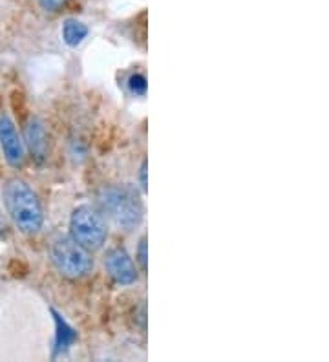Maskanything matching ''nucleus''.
Instances as JSON below:
<instances>
[{"instance_id": "f257e3e1", "label": "nucleus", "mask_w": 329, "mask_h": 362, "mask_svg": "<svg viewBox=\"0 0 329 362\" xmlns=\"http://www.w3.org/2000/svg\"><path fill=\"white\" fill-rule=\"evenodd\" d=\"M2 196H4L6 211L15 226L18 227V230H22L24 234H35L42 229V205L30 183L21 177H11L6 181Z\"/></svg>"}, {"instance_id": "f03ea898", "label": "nucleus", "mask_w": 329, "mask_h": 362, "mask_svg": "<svg viewBox=\"0 0 329 362\" xmlns=\"http://www.w3.org/2000/svg\"><path fill=\"white\" fill-rule=\"evenodd\" d=\"M101 214L125 230H132L143 220V205L137 192L128 185L105 187L97 198Z\"/></svg>"}, {"instance_id": "7ed1b4c3", "label": "nucleus", "mask_w": 329, "mask_h": 362, "mask_svg": "<svg viewBox=\"0 0 329 362\" xmlns=\"http://www.w3.org/2000/svg\"><path fill=\"white\" fill-rule=\"evenodd\" d=\"M70 234L75 242L88 251H97L108 238V226L101 212L90 205H81L71 212Z\"/></svg>"}, {"instance_id": "20e7f679", "label": "nucleus", "mask_w": 329, "mask_h": 362, "mask_svg": "<svg viewBox=\"0 0 329 362\" xmlns=\"http://www.w3.org/2000/svg\"><path fill=\"white\" fill-rule=\"evenodd\" d=\"M50 255H52L53 265L57 267L59 273L66 276V279H83L93 267L90 251L84 249L83 245H79L71 236L70 238L61 236V238L55 240L52 243Z\"/></svg>"}, {"instance_id": "39448f33", "label": "nucleus", "mask_w": 329, "mask_h": 362, "mask_svg": "<svg viewBox=\"0 0 329 362\" xmlns=\"http://www.w3.org/2000/svg\"><path fill=\"white\" fill-rule=\"evenodd\" d=\"M106 271L117 282L119 286H130V284L137 282V267L132 260V257L125 251L123 247H115L108 251L106 255Z\"/></svg>"}, {"instance_id": "423d86ee", "label": "nucleus", "mask_w": 329, "mask_h": 362, "mask_svg": "<svg viewBox=\"0 0 329 362\" xmlns=\"http://www.w3.org/2000/svg\"><path fill=\"white\" fill-rule=\"evenodd\" d=\"M0 146L11 167H21L24 163V145L9 115H0Z\"/></svg>"}, {"instance_id": "0eeeda50", "label": "nucleus", "mask_w": 329, "mask_h": 362, "mask_svg": "<svg viewBox=\"0 0 329 362\" xmlns=\"http://www.w3.org/2000/svg\"><path fill=\"white\" fill-rule=\"evenodd\" d=\"M26 137L31 154L35 158H44V154H46V134H44L42 123L37 119L31 121L26 129Z\"/></svg>"}, {"instance_id": "6e6552de", "label": "nucleus", "mask_w": 329, "mask_h": 362, "mask_svg": "<svg viewBox=\"0 0 329 362\" xmlns=\"http://www.w3.org/2000/svg\"><path fill=\"white\" fill-rule=\"evenodd\" d=\"M88 35V26L83 24L77 18H68L62 26V39L68 46L75 48V46H79Z\"/></svg>"}, {"instance_id": "1a4fd4ad", "label": "nucleus", "mask_w": 329, "mask_h": 362, "mask_svg": "<svg viewBox=\"0 0 329 362\" xmlns=\"http://www.w3.org/2000/svg\"><path fill=\"white\" fill-rule=\"evenodd\" d=\"M130 90H132V93H136V95H143V93L146 92L145 76H141V74L132 76L130 77Z\"/></svg>"}, {"instance_id": "9d476101", "label": "nucleus", "mask_w": 329, "mask_h": 362, "mask_svg": "<svg viewBox=\"0 0 329 362\" xmlns=\"http://www.w3.org/2000/svg\"><path fill=\"white\" fill-rule=\"evenodd\" d=\"M40 6H42V9H46V11H59V9L62 8V6L66 4V0H39Z\"/></svg>"}, {"instance_id": "9b49d317", "label": "nucleus", "mask_w": 329, "mask_h": 362, "mask_svg": "<svg viewBox=\"0 0 329 362\" xmlns=\"http://www.w3.org/2000/svg\"><path fill=\"white\" fill-rule=\"evenodd\" d=\"M137 258H139V264L143 267V271H146V238H141Z\"/></svg>"}, {"instance_id": "f8f14e48", "label": "nucleus", "mask_w": 329, "mask_h": 362, "mask_svg": "<svg viewBox=\"0 0 329 362\" xmlns=\"http://www.w3.org/2000/svg\"><path fill=\"white\" fill-rule=\"evenodd\" d=\"M141 180H143V190H146V161H143V167H141Z\"/></svg>"}]
</instances>
